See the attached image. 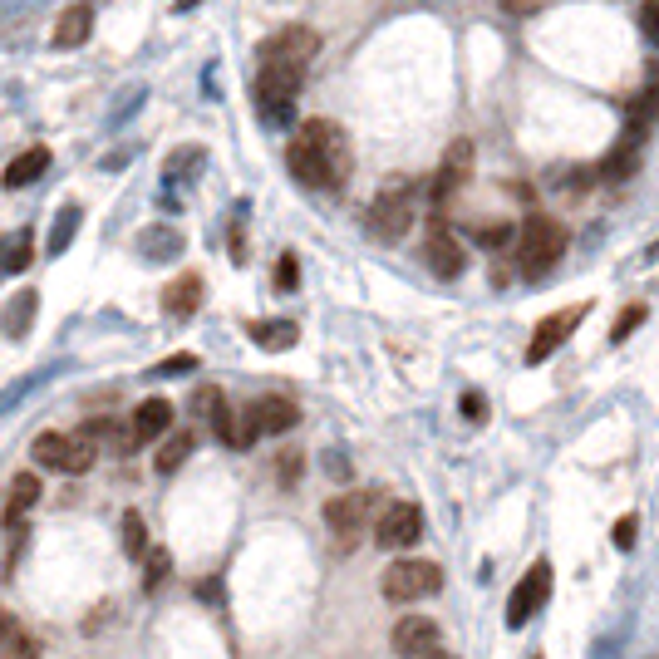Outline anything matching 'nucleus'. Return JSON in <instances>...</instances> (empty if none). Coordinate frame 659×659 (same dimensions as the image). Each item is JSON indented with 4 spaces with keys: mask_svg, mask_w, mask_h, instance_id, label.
Segmentation results:
<instances>
[{
    "mask_svg": "<svg viewBox=\"0 0 659 659\" xmlns=\"http://www.w3.org/2000/svg\"><path fill=\"white\" fill-rule=\"evenodd\" d=\"M315 55H320V35H315L310 25H286V30H276V35L261 45V60L296 64V69H305Z\"/></svg>",
    "mask_w": 659,
    "mask_h": 659,
    "instance_id": "obj_12",
    "label": "nucleus"
},
{
    "mask_svg": "<svg viewBox=\"0 0 659 659\" xmlns=\"http://www.w3.org/2000/svg\"><path fill=\"white\" fill-rule=\"evenodd\" d=\"M635 527H640V517H635V512H625V517L615 522V546H620V551H630V546H635Z\"/></svg>",
    "mask_w": 659,
    "mask_h": 659,
    "instance_id": "obj_36",
    "label": "nucleus"
},
{
    "mask_svg": "<svg viewBox=\"0 0 659 659\" xmlns=\"http://www.w3.org/2000/svg\"><path fill=\"white\" fill-rule=\"evenodd\" d=\"M502 5H507V10H512V15H527V10H537L541 0H502Z\"/></svg>",
    "mask_w": 659,
    "mask_h": 659,
    "instance_id": "obj_41",
    "label": "nucleus"
},
{
    "mask_svg": "<svg viewBox=\"0 0 659 659\" xmlns=\"http://www.w3.org/2000/svg\"><path fill=\"white\" fill-rule=\"evenodd\" d=\"M419 659H458V655H448V645H433L428 655H419Z\"/></svg>",
    "mask_w": 659,
    "mask_h": 659,
    "instance_id": "obj_43",
    "label": "nucleus"
},
{
    "mask_svg": "<svg viewBox=\"0 0 659 659\" xmlns=\"http://www.w3.org/2000/svg\"><path fill=\"white\" fill-rule=\"evenodd\" d=\"M379 502H384L379 487H350V492H340V497L325 502V527L335 532L340 551H350V546L374 527V507H379Z\"/></svg>",
    "mask_w": 659,
    "mask_h": 659,
    "instance_id": "obj_6",
    "label": "nucleus"
},
{
    "mask_svg": "<svg viewBox=\"0 0 659 659\" xmlns=\"http://www.w3.org/2000/svg\"><path fill=\"white\" fill-rule=\"evenodd\" d=\"M192 5H197V0H178V10H192Z\"/></svg>",
    "mask_w": 659,
    "mask_h": 659,
    "instance_id": "obj_45",
    "label": "nucleus"
},
{
    "mask_svg": "<svg viewBox=\"0 0 659 659\" xmlns=\"http://www.w3.org/2000/svg\"><path fill=\"white\" fill-rule=\"evenodd\" d=\"M187 369H197V355H173V360H163L153 374H163V379H178V374H187Z\"/></svg>",
    "mask_w": 659,
    "mask_h": 659,
    "instance_id": "obj_39",
    "label": "nucleus"
},
{
    "mask_svg": "<svg viewBox=\"0 0 659 659\" xmlns=\"http://www.w3.org/2000/svg\"><path fill=\"white\" fill-rule=\"evenodd\" d=\"M532 659H541V655H532Z\"/></svg>",
    "mask_w": 659,
    "mask_h": 659,
    "instance_id": "obj_46",
    "label": "nucleus"
},
{
    "mask_svg": "<svg viewBox=\"0 0 659 659\" xmlns=\"http://www.w3.org/2000/svg\"><path fill=\"white\" fill-rule=\"evenodd\" d=\"M10 625H15V615H10V610H0V635H5Z\"/></svg>",
    "mask_w": 659,
    "mask_h": 659,
    "instance_id": "obj_44",
    "label": "nucleus"
},
{
    "mask_svg": "<svg viewBox=\"0 0 659 659\" xmlns=\"http://www.w3.org/2000/svg\"><path fill=\"white\" fill-rule=\"evenodd\" d=\"M30 458L40 463V468H50V473H89L94 468V458H99V448L84 438V433H40L35 443H30Z\"/></svg>",
    "mask_w": 659,
    "mask_h": 659,
    "instance_id": "obj_8",
    "label": "nucleus"
},
{
    "mask_svg": "<svg viewBox=\"0 0 659 659\" xmlns=\"http://www.w3.org/2000/svg\"><path fill=\"white\" fill-rule=\"evenodd\" d=\"M30 256H35V241H30V232H15L10 246H5V256H0V271H25V266H30Z\"/></svg>",
    "mask_w": 659,
    "mask_h": 659,
    "instance_id": "obj_30",
    "label": "nucleus"
},
{
    "mask_svg": "<svg viewBox=\"0 0 659 659\" xmlns=\"http://www.w3.org/2000/svg\"><path fill=\"white\" fill-rule=\"evenodd\" d=\"M591 315V305L581 300V305H566V310H551L546 320H541L537 330H532V340H527V364H546L571 335H576V325Z\"/></svg>",
    "mask_w": 659,
    "mask_h": 659,
    "instance_id": "obj_10",
    "label": "nucleus"
},
{
    "mask_svg": "<svg viewBox=\"0 0 659 659\" xmlns=\"http://www.w3.org/2000/svg\"><path fill=\"white\" fill-rule=\"evenodd\" d=\"M0 659H40V640H35V635L15 620V625L0 635Z\"/></svg>",
    "mask_w": 659,
    "mask_h": 659,
    "instance_id": "obj_29",
    "label": "nucleus"
},
{
    "mask_svg": "<svg viewBox=\"0 0 659 659\" xmlns=\"http://www.w3.org/2000/svg\"><path fill=\"white\" fill-rule=\"evenodd\" d=\"M79 222H84L79 202H64L60 217H55V232H50V241H45V251H50V256H64V251H69V241H74V232H79Z\"/></svg>",
    "mask_w": 659,
    "mask_h": 659,
    "instance_id": "obj_27",
    "label": "nucleus"
},
{
    "mask_svg": "<svg viewBox=\"0 0 659 659\" xmlns=\"http://www.w3.org/2000/svg\"><path fill=\"white\" fill-rule=\"evenodd\" d=\"M197 305H202V276L197 271H187L178 276L168 291H163V310L173 315V320H187V315H197Z\"/></svg>",
    "mask_w": 659,
    "mask_h": 659,
    "instance_id": "obj_22",
    "label": "nucleus"
},
{
    "mask_svg": "<svg viewBox=\"0 0 659 659\" xmlns=\"http://www.w3.org/2000/svg\"><path fill=\"white\" fill-rule=\"evenodd\" d=\"M364 227H369L374 241H404L409 237V227H414V182H404V178L384 182L379 197H374L369 212H364Z\"/></svg>",
    "mask_w": 659,
    "mask_h": 659,
    "instance_id": "obj_5",
    "label": "nucleus"
},
{
    "mask_svg": "<svg viewBox=\"0 0 659 659\" xmlns=\"http://www.w3.org/2000/svg\"><path fill=\"white\" fill-rule=\"evenodd\" d=\"M123 551H128L133 561L148 551V527H143V517H138V512H123Z\"/></svg>",
    "mask_w": 659,
    "mask_h": 659,
    "instance_id": "obj_31",
    "label": "nucleus"
},
{
    "mask_svg": "<svg viewBox=\"0 0 659 659\" xmlns=\"http://www.w3.org/2000/svg\"><path fill=\"white\" fill-rule=\"evenodd\" d=\"M546 600H551V561L537 556V561L527 566V576H522V581L512 586V596H507V630H522Z\"/></svg>",
    "mask_w": 659,
    "mask_h": 659,
    "instance_id": "obj_9",
    "label": "nucleus"
},
{
    "mask_svg": "<svg viewBox=\"0 0 659 659\" xmlns=\"http://www.w3.org/2000/svg\"><path fill=\"white\" fill-rule=\"evenodd\" d=\"M389 645H394L399 659H419V655H428L433 645H443V630H438V620H428V615H404V620L394 625Z\"/></svg>",
    "mask_w": 659,
    "mask_h": 659,
    "instance_id": "obj_15",
    "label": "nucleus"
},
{
    "mask_svg": "<svg viewBox=\"0 0 659 659\" xmlns=\"http://www.w3.org/2000/svg\"><path fill=\"white\" fill-rule=\"evenodd\" d=\"M35 310H40V291H15V296L5 300V310H0V330H5L10 340H25Z\"/></svg>",
    "mask_w": 659,
    "mask_h": 659,
    "instance_id": "obj_20",
    "label": "nucleus"
},
{
    "mask_svg": "<svg viewBox=\"0 0 659 659\" xmlns=\"http://www.w3.org/2000/svg\"><path fill=\"white\" fill-rule=\"evenodd\" d=\"M35 502H40V478H35V473H20V478H10V492H5V512H0V522H5L10 532H20Z\"/></svg>",
    "mask_w": 659,
    "mask_h": 659,
    "instance_id": "obj_17",
    "label": "nucleus"
},
{
    "mask_svg": "<svg viewBox=\"0 0 659 659\" xmlns=\"http://www.w3.org/2000/svg\"><path fill=\"white\" fill-rule=\"evenodd\" d=\"M300 286V261L286 251L281 261H276V291H296Z\"/></svg>",
    "mask_w": 659,
    "mask_h": 659,
    "instance_id": "obj_34",
    "label": "nucleus"
},
{
    "mask_svg": "<svg viewBox=\"0 0 659 659\" xmlns=\"http://www.w3.org/2000/svg\"><path fill=\"white\" fill-rule=\"evenodd\" d=\"M300 79H305V69H296V64L261 60V69H256V109H261V119L276 123V128H286L296 119Z\"/></svg>",
    "mask_w": 659,
    "mask_h": 659,
    "instance_id": "obj_3",
    "label": "nucleus"
},
{
    "mask_svg": "<svg viewBox=\"0 0 659 659\" xmlns=\"http://www.w3.org/2000/svg\"><path fill=\"white\" fill-rule=\"evenodd\" d=\"M192 443H197V438H192L187 428H182V433H168V438L158 443V458H153V468H158L163 478H173V473H178L182 463H187V453H192Z\"/></svg>",
    "mask_w": 659,
    "mask_h": 659,
    "instance_id": "obj_25",
    "label": "nucleus"
},
{
    "mask_svg": "<svg viewBox=\"0 0 659 659\" xmlns=\"http://www.w3.org/2000/svg\"><path fill=\"white\" fill-rule=\"evenodd\" d=\"M463 419H468V423H487V399H482L478 389H468V394H463Z\"/></svg>",
    "mask_w": 659,
    "mask_h": 659,
    "instance_id": "obj_38",
    "label": "nucleus"
},
{
    "mask_svg": "<svg viewBox=\"0 0 659 659\" xmlns=\"http://www.w3.org/2000/svg\"><path fill=\"white\" fill-rule=\"evenodd\" d=\"M640 35L659 45V0H640Z\"/></svg>",
    "mask_w": 659,
    "mask_h": 659,
    "instance_id": "obj_35",
    "label": "nucleus"
},
{
    "mask_svg": "<svg viewBox=\"0 0 659 659\" xmlns=\"http://www.w3.org/2000/svg\"><path fill=\"white\" fill-rule=\"evenodd\" d=\"M468 178H473V143H468V138H458V143L443 153V168H438V178H433V192H428V197H433V207L443 212V207H448V202L468 187Z\"/></svg>",
    "mask_w": 659,
    "mask_h": 659,
    "instance_id": "obj_13",
    "label": "nucleus"
},
{
    "mask_svg": "<svg viewBox=\"0 0 659 659\" xmlns=\"http://www.w3.org/2000/svg\"><path fill=\"white\" fill-rule=\"evenodd\" d=\"M640 168V128H625V138L605 153V163H600V178L605 182H620V178H630Z\"/></svg>",
    "mask_w": 659,
    "mask_h": 659,
    "instance_id": "obj_19",
    "label": "nucleus"
},
{
    "mask_svg": "<svg viewBox=\"0 0 659 659\" xmlns=\"http://www.w3.org/2000/svg\"><path fill=\"white\" fill-rule=\"evenodd\" d=\"M423 537V507L419 502H389L379 517H374V546L384 551H404Z\"/></svg>",
    "mask_w": 659,
    "mask_h": 659,
    "instance_id": "obj_11",
    "label": "nucleus"
},
{
    "mask_svg": "<svg viewBox=\"0 0 659 659\" xmlns=\"http://www.w3.org/2000/svg\"><path fill=\"white\" fill-rule=\"evenodd\" d=\"M423 261H428V271H433L438 281H453V276H463L468 251H463V241L453 237L443 222H433L428 237H423Z\"/></svg>",
    "mask_w": 659,
    "mask_h": 659,
    "instance_id": "obj_14",
    "label": "nucleus"
},
{
    "mask_svg": "<svg viewBox=\"0 0 659 659\" xmlns=\"http://www.w3.org/2000/svg\"><path fill=\"white\" fill-rule=\"evenodd\" d=\"M138 251L148 256V261H173L182 251V237L173 232V227H148L143 237H138Z\"/></svg>",
    "mask_w": 659,
    "mask_h": 659,
    "instance_id": "obj_26",
    "label": "nucleus"
},
{
    "mask_svg": "<svg viewBox=\"0 0 659 659\" xmlns=\"http://www.w3.org/2000/svg\"><path fill=\"white\" fill-rule=\"evenodd\" d=\"M300 482V453H286L281 458V487H296Z\"/></svg>",
    "mask_w": 659,
    "mask_h": 659,
    "instance_id": "obj_40",
    "label": "nucleus"
},
{
    "mask_svg": "<svg viewBox=\"0 0 659 659\" xmlns=\"http://www.w3.org/2000/svg\"><path fill=\"white\" fill-rule=\"evenodd\" d=\"M197 596H207V600H222V581H202V586H197Z\"/></svg>",
    "mask_w": 659,
    "mask_h": 659,
    "instance_id": "obj_42",
    "label": "nucleus"
},
{
    "mask_svg": "<svg viewBox=\"0 0 659 659\" xmlns=\"http://www.w3.org/2000/svg\"><path fill=\"white\" fill-rule=\"evenodd\" d=\"M478 241H482V246H492V251H497V246H507V241H512V227H507V222H492V227H478Z\"/></svg>",
    "mask_w": 659,
    "mask_h": 659,
    "instance_id": "obj_37",
    "label": "nucleus"
},
{
    "mask_svg": "<svg viewBox=\"0 0 659 659\" xmlns=\"http://www.w3.org/2000/svg\"><path fill=\"white\" fill-rule=\"evenodd\" d=\"M566 227L556 222V217H546V212H537V217H527V227L517 232V261H522V276L527 281H541L561 256H566Z\"/></svg>",
    "mask_w": 659,
    "mask_h": 659,
    "instance_id": "obj_2",
    "label": "nucleus"
},
{
    "mask_svg": "<svg viewBox=\"0 0 659 659\" xmlns=\"http://www.w3.org/2000/svg\"><path fill=\"white\" fill-rule=\"evenodd\" d=\"M148 556V571H143V591H158L163 581H168V571H173V556L158 546V551H143Z\"/></svg>",
    "mask_w": 659,
    "mask_h": 659,
    "instance_id": "obj_33",
    "label": "nucleus"
},
{
    "mask_svg": "<svg viewBox=\"0 0 659 659\" xmlns=\"http://www.w3.org/2000/svg\"><path fill=\"white\" fill-rule=\"evenodd\" d=\"M192 414H202V419L212 423V433L232 448V433H237V414H232V404H227V394L217 389V384H202L197 394H192Z\"/></svg>",
    "mask_w": 659,
    "mask_h": 659,
    "instance_id": "obj_16",
    "label": "nucleus"
},
{
    "mask_svg": "<svg viewBox=\"0 0 659 659\" xmlns=\"http://www.w3.org/2000/svg\"><path fill=\"white\" fill-rule=\"evenodd\" d=\"M379 591H384L389 605H414V600H423V596H438V591H443V566L428 561V556H404V561L384 566Z\"/></svg>",
    "mask_w": 659,
    "mask_h": 659,
    "instance_id": "obj_7",
    "label": "nucleus"
},
{
    "mask_svg": "<svg viewBox=\"0 0 659 659\" xmlns=\"http://www.w3.org/2000/svg\"><path fill=\"white\" fill-rule=\"evenodd\" d=\"M645 315H650V310H645L640 300H635V305H625V310H620V320H615V330H610V340H615V345H625V340L645 325Z\"/></svg>",
    "mask_w": 659,
    "mask_h": 659,
    "instance_id": "obj_32",
    "label": "nucleus"
},
{
    "mask_svg": "<svg viewBox=\"0 0 659 659\" xmlns=\"http://www.w3.org/2000/svg\"><path fill=\"white\" fill-rule=\"evenodd\" d=\"M655 119H659V64H655V74H650V84L630 104V128H650Z\"/></svg>",
    "mask_w": 659,
    "mask_h": 659,
    "instance_id": "obj_28",
    "label": "nucleus"
},
{
    "mask_svg": "<svg viewBox=\"0 0 659 659\" xmlns=\"http://www.w3.org/2000/svg\"><path fill=\"white\" fill-rule=\"evenodd\" d=\"M246 335H251V345H261V350H291L300 340V330H296V320H251L246 325Z\"/></svg>",
    "mask_w": 659,
    "mask_h": 659,
    "instance_id": "obj_23",
    "label": "nucleus"
},
{
    "mask_svg": "<svg viewBox=\"0 0 659 659\" xmlns=\"http://www.w3.org/2000/svg\"><path fill=\"white\" fill-rule=\"evenodd\" d=\"M300 423V409L296 399H286V394H266V399H251L246 409H241L237 419V433H232V448L246 453L256 438H276V433H291Z\"/></svg>",
    "mask_w": 659,
    "mask_h": 659,
    "instance_id": "obj_4",
    "label": "nucleus"
},
{
    "mask_svg": "<svg viewBox=\"0 0 659 659\" xmlns=\"http://www.w3.org/2000/svg\"><path fill=\"white\" fill-rule=\"evenodd\" d=\"M286 168H291V178L300 187L340 192L350 182V168H355L345 128L330 119H305L296 128V138H291V148H286Z\"/></svg>",
    "mask_w": 659,
    "mask_h": 659,
    "instance_id": "obj_1",
    "label": "nucleus"
},
{
    "mask_svg": "<svg viewBox=\"0 0 659 659\" xmlns=\"http://www.w3.org/2000/svg\"><path fill=\"white\" fill-rule=\"evenodd\" d=\"M45 168H50V148H25L5 173H0V182L15 192V187H30V182H40L45 178Z\"/></svg>",
    "mask_w": 659,
    "mask_h": 659,
    "instance_id": "obj_24",
    "label": "nucleus"
},
{
    "mask_svg": "<svg viewBox=\"0 0 659 659\" xmlns=\"http://www.w3.org/2000/svg\"><path fill=\"white\" fill-rule=\"evenodd\" d=\"M168 428H173V404L168 399H143L133 409V438L138 443H158Z\"/></svg>",
    "mask_w": 659,
    "mask_h": 659,
    "instance_id": "obj_18",
    "label": "nucleus"
},
{
    "mask_svg": "<svg viewBox=\"0 0 659 659\" xmlns=\"http://www.w3.org/2000/svg\"><path fill=\"white\" fill-rule=\"evenodd\" d=\"M94 35V5L89 0H79V5H69L60 15V25H55V45L60 50H74V45H84Z\"/></svg>",
    "mask_w": 659,
    "mask_h": 659,
    "instance_id": "obj_21",
    "label": "nucleus"
}]
</instances>
